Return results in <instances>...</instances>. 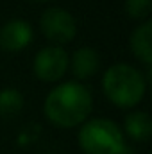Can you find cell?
Returning <instances> with one entry per match:
<instances>
[{
	"label": "cell",
	"mask_w": 152,
	"mask_h": 154,
	"mask_svg": "<svg viewBox=\"0 0 152 154\" xmlns=\"http://www.w3.org/2000/svg\"><path fill=\"white\" fill-rule=\"evenodd\" d=\"M93 99L90 90L77 82L68 81L56 86L45 99V116L57 127H75L86 122L91 113Z\"/></svg>",
	"instance_id": "cell-1"
},
{
	"label": "cell",
	"mask_w": 152,
	"mask_h": 154,
	"mask_svg": "<svg viewBox=\"0 0 152 154\" xmlns=\"http://www.w3.org/2000/svg\"><path fill=\"white\" fill-rule=\"evenodd\" d=\"M102 88L106 97L118 108H132L141 102L147 82L141 72L131 65L116 63L106 70L102 77Z\"/></svg>",
	"instance_id": "cell-2"
},
{
	"label": "cell",
	"mask_w": 152,
	"mask_h": 154,
	"mask_svg": "<svg viewBox=\"0 0 152 154\" xmlns=\"http://www.w3.org/2000/svg\"><path fill=\"white\" fill-rule=\"evenodd\" d=\"M77 140L86 154H123L127 149L122 129L109 118L84 122Z\"/></svg>",
	"instance_id": "cell-3"
},
{
	"label": "cell",
	"mask_w": 152,
	"mask_h": 154,
	"mask_svg": "<svg viewBox=\"0 0 152 154\" xmlns=\"http://www.w3.org/2000/svg\"><path fill=\"white\" fill-rule=\"evenodd\" d=\"M39 25H41L45 38L57 43V47L72 41L77 34L75 18L72 16V13H68L66 9H61V7H48L41 14Z\"/></svg>",
	"instance_id": "cell-4"
},
{
	"label": "cell",
	"mask_w": 152,
	"mask_h": 154,
	"mask_svg": "<svg viewBox=\"0 0 152 154\" xmlns=\"http://www.w3.org/2000/svg\"><path fill=\"white\" fill-rule=\"evenodd\" d=\"M70 56L63 47L50 45L41 48L34 57V75L45 82H56L66 74Z\"/></svg>",
	"instance_id": "cell-5"
},
{
	"label": "cell",
	"mask_w": 152,
	"mask_h": 154,
	"mask_svg": "<svg viewBox=\"0 0 152 154\" xmlns=\"http://www.w3.org/2000/svg\"><path fill=\"white\" fill-rule=\"evenodd\" d=\"M32 41V27L20 18L7 22L0 29V48L4 52H20Z\"/></svg>",
	"instance_id": "cell-6"
},
{
	"label": "cell",
	"mask_w": 152,
	"mask_h": 154,
	"mask_svg": "<svg viewBox=\"0 0 152 154\" xmlns=\"http://www.w3.org/2000/svg\"><path fill=\"white\" fill-rule=\"evenodd\" d=\"M70 66H72V72L77 79H81V81L90 79L100 68V56L91 47L77 48L72 56V59H70Z\"/></svg>",
	"instance_id": "cell-7"
},
{
	"label": "cell",
	"mask_w": 152,
	"mask_h": 154,
	"mask_svg": "<svg viewBox=\"0 0 152 154\" xmlns=\"http://www.w3.org/2000/svg\"><path fill=\"white\" fill-rule=\"evenodd\" d=\"M131 50L147 66L152 63V22H143L132 31Z\"/></svg>",
	"instance_id": "cell-8"
},
{
	"label": "cell",
	"mask_w": 152,
	"mask_h": 154,
	"mask_svg": "<svg viewBox=\"0 0 152 154\" xmlns=\"http://www.w3.org/2000/svg\"><path fill=\"white\" fill-rule=\"evenodd\" d=\"M125 133L138 142H147L152 134V122L149 113L145 111H132L125 116Z\"/></svg>",
	"instance_id": "cell-9"
},
{
	"label": "cell",
	"mask_w": 152,
	"mask_h": 154,
	"mask_svg": "<svg viewBox=\"0 0 152 154\" xmlns=\"http://www.w3.org/2000/svg\"><path fill=\"white\" fill-rule=\"evenodd\" d=\"M23 108V95L16 88H4L0 91V116L13 118Z\"/></svg>",
	"instance_id": "cell-10"
},
{
	"label": "cell",
	"mask_w": 152,
	"mask_h": 154,
	"mask_svg": "<svg viewBox=\"0 0 152 154\" xmlns=\"http://www.w3.org/2000/svg\"><path fill=\"white\" fill-rule=\"evenodd\" d=\"M152 0H125V13L134 20H143L150 14Z\"/></svg>",
	"instance_id": "cell-11"
},
{
	"label": "cell",
	"mask_w": 152,
	"mask_h": 154,
	"mask_svg": "<svg viewBox=\"0 0 152 154\" xmlns=\"http://www.w3.org/2000/svg\"><path fill=\"white\" fill-rule=\"evenodd\" d=\"M34 2H47V0H34Z\"/></svg>",
	"instance_id": "cell-12"
}]
</instances>
